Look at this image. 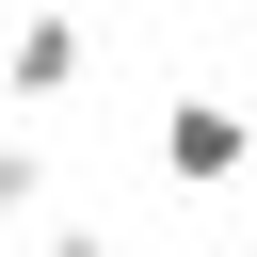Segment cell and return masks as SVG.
<instances>
[{"instance_id": "6da1fadb", "label": "cell", "mask_w": 257, "mask_h": 257, "mask_svg": "<svg viewBox=\"0 0 257 257\" xmlns=\"http://www.w3.org/2000/svg\"><path fill=\"white\" fill-rule=\"evenodd\" d=\"M161 177H177V193H241V177H257V112H241V96H177V112H161Z\"/></svg>"}, {"instance_id": "7a4b0ae2", "label": "cell", "mask_w": 257, "mask_h": 257, "mask_svg": "<svg viewBox=\"0 0 257 257\" xmlns=\"http://www.w3.org/2000/svg\"><path fill=\"white\" fill-rule=\"evenodd\" d=\"M80 64H96V32H80L64 0H32V16L0 32V96H32V112H48V96H80Z\"/></svg>"}, {"instance_id": "3957f363", "label": "cell", "mask_w": 257, "mask_h": 257, "mask_svg": "<svg viewBox=\"0 0 257 257\" xmlns=\"http://www.w3.org/2000/svg\"><path fill=\"white\" fill-rule=\"evenodd\" d=\"M32 209H48V145H16V128H0V225H32Z\"/></svg>"}, {"instance_id": "277c9868", "label": "cell", "mask_w": 257, "mask_h": 257, "mask_svg": "<svg viewBox=\"0 0 257 257\" xmlns=\"http://www.w3.org/2000/svg\"><path fill=\"white\" fill-rule=\"evenodd\" d=\"M48 257H128V241H112V225H48Z\"/></svg>"}]
</instances>
